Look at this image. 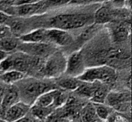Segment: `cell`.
<instances>
[{
	"label": "cell",
	"instance_id": "3",
	"mask_svg": "<svg viewBox=\"0 0 132 122\" xmlns=\"http://www.w3.org/2000/svg\"><path fill=\"white\" fill-rule=\"evenodd\" d=\"M56 88L50 84L41 82L36 80H29L24 83L21 87V97L23 99V103L30 106L34 104L36 100L42 94L54 90Z\"/></svg>",
	"mask_w": 132,
	"mask_h": 122
},
{
	"label": "cell",
	"instance_id": "11",
	"mask_svg": "<svg viewBox=\"0 0 132 122\" xmlns=\"http://www.w3.org/2000/svg\"><path fill=\"white\" fill-rule=\"evenodd\" d=\"M61 91L57 89L50 91L42 95H40L34 102L33 106L38 108H50L53 107L56 103V101Z\"/></svg>",
	"mask_w": 132,
	"mask_h": 122
},
{
	"label": "cell",
	"instance_id": "18",
	"mask_svg": "<svg viewBox=\"0 0 132 122\" xmlns=\"http://www.w3.org/2000/svg\"><path fill=\"white\" fill-rule=\"evenodd\" d=\"M83 82L80 81V80H78L77 78H74V77H69V78H64L62 79L59 81L58 84L60 87H62L63 89H66V90H70V91H73V90H77L82 84Z\"/></svg>",
	"mask_w": 132,
	"mask_h": 122
},
{
	"label": "cell",
	"instance_id": "17",
	"mask_svg": "<svg viewBox=\"0 0 132 122\" xmlns=\"http://www.w3.org/2000/svg\"><path fill=\"white\" fill-rule=\"evenodd\" d=\"M97 87L98 86L97 84H94V83L83 82L81 84V85L76 90V91L80 95H81L83 97H89L91 99L92 97L94 96V94L95 91L97 90Z\"/></svg>",
	"mask_w": 132,
	"mask_h": 122
},
{
	"label": "cell",
	"instance_id": "15",
	"mask_svg": "<svg viewBox=\"0 0 132 122\" xmlns=\"http://www.w3.org/2000/svg\"><path fill=\"white\" fill-rule=\"evenodd\" d=\"M129 36V26L126 24H120L114 27L113 30V38L115 42H123Z\"/></svg>",
	"mask_w": 132,
	"mask_h": 122
},
{
	"label": "cell",
	"instance_id": "2",
	"mask_svg": "<svg viewBox=\"0 0 132 122\" xmlns=\"http://www.w3.org/2000/svg\"><path fill=\"white\" fill-rule=\"evenodd\" d=\"M117 78V74L114 67L108 65H101L85 70L84 72L77 77L82 82L94 83L102 82L110 84L114 82Z\"/></svg>",
	"mask_w": 132,
	"mask_h": 122
},
{
	"label": "cell",
	"instance_id": "12",
	"mask_svg": "<svg viewBox=\"0 0 132 122\" xmlns=\"http://www.w3.org/2000/svg\"><path fill=\"white\" fill-rule=\"evenodd\" d=\"M19 99V92L13 87L5 90L4 95L2 97L1 104H0V111L3 115L5 111L13 104L18 102Z\"/></svg>",
	"mask_w": 132,
	"mask_h": 122
},
{
	"label": "cell",
	"instance_id": "31",
	"mask_svg": "<svg viewBox=\"0 0 132 122\" xmlns=\"http://www.w3.org/2000/svg\"><path fill=\"white\" fill-rule=\"evenodd\" d=\"M5 90V89L2 85H0V104H1V101H2V97H3V95H4Z\"/></svg>",
	"mask_w": 132,
	"mask_h": 122
},
{
	"label": "cell",
	"instance_id": "13",
	"mask_svg": "<svg viewBox=\"0 0 132 122\" xmlns=\"http://www.w3.org/2000/svg\"><path fill=\"white\" fill-rule=\"evenodd\" d=\"M19 39L23 43H46V29H39L31 32L22 34L19 37Z\"/></svg>",
	"mask_w": 132,
	"mask_h": 122
},
{
	"label": "cell",
	"instance_id": "25",
	"mask_svg": "<svg viewBox=\"0 0 132 122\" xmlns=\"http://www.w3.org/2000/svg\"><path fill=\"white\" fill-rule=\"evenodd\" d=\"M45 122H68L67 119H65L64 118L59 116L55 114H51L48 118H46V119L44 121Z\"/></svg>",
	"mask_w": 132,
	"mask_h": 122
},
{
	"label": "cell",
	"instance_id": "8",
	"mask_svg": "<svg viewBox=\"0 0 132 122\" xmlns=\"http://www.w3.org/2000/svg\"><path fill=\"white\" fill-rule=\"evenodd\" d=\"M130 94L125 92H111L108 94L105 102L119 111H126L130 105Z\"/></svg>",
	"mask_w": 132,
	"mask_h": 122
},
{
	"label": "cell",
	"instance_id": "1",
	"mask_svg": "<svg viewBox=\"0 0 132 122\" xmlns=\"http://www.w3.org/2000/svg\"><path fill=\"white\" fill-rule=\"evenodd\" d=\"M90 20V16L86 14H59L50 19V25L53 29L66 31L83 27Z\"/></svg>",
	"mask_w": 132,
	"mask_h": 122
},
{
	"label": "cell",
	"instance_id": "5",
	"mask_svg": "<svg viewBox=\"0 0 132 122\" xmlns=\"http://www.w3.org/2000/svg\"><path fill=\"white\" fill-rule=\"evenodd\" d=\"M84 58L81 52L77 51L73 53L67 60L66 73L70 77H78L84 72Z\"/></svg>",
	"mask_w": 132,
	"mask_h": 122
},
{
	"label": "cell",
	"instance_id": "24",
	"mask_svg": "<svg viewBox=\"0 0 132 122\" xmlns=\"http://www.w3.org/2000/svg\"><path fill=\"white\" fill-rule=\"evenodd\" d=\"M99 26L98 24L95 23V24H93L90 26H88L87 28H86L84 32L80 34V41H87L88 39H90L91 36H93L98 30V28H99Z\"/></svg>",
	"mask_w": 132,
	"mask_h": 122
},
{
	"label": "cell",
	"instance_id": "4",
	"mask_svg": "<svg viewBox=\"0 0 132 122\" xmlns=\"http://www.w3.org/2000/svg\"><path fill=\"white\" fill-rule=\"evenodd\" d=\"M67 60L65 56L59 52L50 55L42 67V72L48 77H56L60 76L66 70Z\"/></svg>",
	"mask_w": 132,
	"mask_h": 122
},
{
	"label": "cell",
	"instance_id": "7",
	"mask_svg": "<svg viewBox=\"0 0 132 122\" xmlns=\"http://www.w3.org/2000/svg\"><path fill=\"white\" fill-rule=\"evenodd\" d=\"M15 4L14 12L19 16L32 15L37 12L42 10L46 5L43 2H35V1H18Z\"/></svg>",
	"mask_w": 132,
	"mask_h": 122
},
{
	"label": "cell",
	"instance_id": "29",
	"mask_svg": "<svg viewBox=\"0 0 132 122\" xmlns=\"http://www.w3.org/2000/svg\"><path fill=\"white\" fill-rule=\"evenodd\" d=\"M33 119L34 118H32L31 116L26 115V116L21 118L20 119H19V120H17V121H15L14 122H32L33 121Z\"/></svg>",
	"mask_w": 132,
	"mask_h": 122
},
{
	"label": "cell",
	"instance_id": "28",
	"mask_svg": "<svg viewBox=\"0 0 132 122\" xmlns=\"http://www.w3.org/2000/svg\"><path fill=\"white\" fill-rule=\"evenodd\" d=\"M10 16L6 12L0 11V26H4V24L9 21Z\"/></svg>",
	"mask_w": 132,
	"mask_h": 122
},
{
	"label": "cell",
	"instance_id": "32",
	"mask_svg": "<svg viewBox=\"0 0 132 122\" xmlns=\"http://www.w3.org/2000/svg\"><path fill=\"white\" fill-rule=\"evenodd\" d=\"M32 122H45L43 120H40V119H38V118H34L33 119V121Z\"/></svg>",
	"mask_w": 132,
	"mask_h": 122
},
{
	"label": "cell",
	"instance_id": "22",
	"mask_svg": "<svg viewBox=\"0 0 132 122\" xmlns=\"http://www.w3.org/2000/svg\"><path fill=\"white\" fill-rule=\"evenodd\" d=\"M107 95H108V92H107L106 89L102 87L98 86L97 90L95 91L91 100L95 104H103L105 102Z\"/></svg>",
	"mask_w": 132,
	"mask_h": 122
},
{
	"label": "cell",
	"instance_id": "10",
	"mask_svg": "<svg viewBox=\"0 0 132 122\" xmlns=\"http://www.w3.org/2000/svg\"><path fill=\"white\" fill-rule=\"evenodd\" d=\"M30 110V106L19 101L11 106L5 113L4 119L7 122H14L26 116Z\"/></svg>",
	"mask_w": 132,
	"mask_h": 122
},
{
	"label": "cell",
	"instance_id": "30",
	"mask_svg": "<svg viewBox=\"0 0 132 122\" xmlns=\"http://www.w3.org/2000/svg\"><path fill=\"white\" fill-rule=\"evenodd\" d=\"M7 57H8V53L0 50V61L4 60H5V59H6Z\"/></svg>",
	"mask_w": 132,
	"mask_h": 122
},
{
	"label": "cell",
	"instance_id": "16",
	"mask_svg": "<svg viewBox=\"0 0 132 122\" xmlns=\"http://www.w3.org/2000/svg\"><path fill=\"white\" fill-rule=\"evenodd\" d=\"M112 18V13L110 9L106 6L100 8L95 13L94 19L97 24L101 25L110 22Z\"/></svg>",
	"mask_w": 132,
	"mask_h": 122
},
{
	"label": "cell",
	"instance_id": "20",
	"mask_svg": "<svg viewBox=\"0 0 132 122\" xmlns=\"http://www.w3.org/2000/svg\"><path fill=\"white\" fill-rule=\"evenodd\" d=\"M53 108H38V107H32V116L35 117V118H38L43 121H45L46 118H48L53 112Z\"/></svg>",
	"mask_w": 132,
	"mask_h": 122
},
{
	"label": "cell",
	"instance_id": "34",
	"mask_svg": "<svg viewBox=\"0 0 132 122\" xmlns=\"http://www.w3.org/2000/svg\"><path fill=\"white\" fill-rule=\"evenodd\" d=\"M0 63H1V61H0Z\"/></svg>",
	"mask_w": 132,
	"mask_h": 122
},
{
	"label": "cell",
	"instance_id": "6",
	"mask_svg": "<svg viewBox=\"0 0 132 122\" xmlns=\"http://www.w3.org/2000/svg\"><path fill=\"white\" fill-rule=\"evenodd\" d=\"M72 36L67 31L57 29H46V43H51L58 46H68L73 43Z\"/></svg>",
	"mask_w": 132,
	"mask_h": 122
},
{
	"label": "cell",
	"instance_id": "33",
	"mask_svg": "<svg viewBox=\"0 0 132 122\" xmlns=\"http://www.w3.org/2000/svg\"><path fill=\"white\" fill-rule=\"evenodd\" d=\"M0 122H7V121H5V120H3V119H0Z\"/></svg>",
	"mask_w": 132,
	"mask_h": 122
},
{
	"label": "cell",
	"instance_id": "14",
	"mask_svg": "<svg viewBox=\"0 0 132 122\" xmlns=\"http://www.w3.org/2000/svg\"><path fill=\"white\" fill-rule=\"evenodd\" d=\"M24 77L23 73L16 70H9L4 72L0 76L1 80L6 84H12L21 80Z\"/></svg>",
	"mask_w": 132,
	"mask_h": 122
},
{
	"label": "cell",
	"instance_id": "9",
	"mask_svg": "<svg viewBox=\"0 0 132 122\" xmlns=\"http://www.w3.org/2000/svg\"><path fill=\"white\" fill-rule=\"evenodd\" d=\"M19 50L23 53L30 54L32 56H48L52 54V46L49 43H22L19 46Z\"/></svg>",
	"mask_w": 132,
	"mask_h": 122
},
{
	"label": "cell",
	"instance_id": "23",
	"mask_svg": "<svg viewBox=\"0 0 132 122\" xmlns=\"http://www.w3.org/2000/svg\"><path fill=\"white\" fill-rule=\"evenodd\" d=\"M94 108L97 117L101 121L107 120L108 117H110V109L108 107H106L102 104H95Z\"/></svg>",
	"mask_w": 132,
	"mask_h": 122
},
{
	"label": "cell",
	"instance_id": "27",
	"mask_svg": "<svg viewBox=\"0 0 132 122\" xmlns=\"http://www.w3.org/2000/svg\"><path fill=\"white\" fill-rule=\"evenodd\" d=\"M108 119H109V122H128L125 118H124L122 115H118V114H115L111 117H108Z\"/></svg>",
	"mask_w": 132,
	"mask_h": 122
},
{
	"label": "cell",
	"instance_id": "19",
	"mask_svg": "<svg viewBox=\"0 0 132 122\" xmlns=\"http://www.w3.org/2000/svg\"><path fill=\"white\" fill-rule=\"evenodd\" d=\"M18 46V41L16 39L11 36L5 37L0 39V50L5 53H9L14 50Z\"/></svg>",
	"mask_w": 132,
	"mask_h": 122
},
{
	"label": "cell",
	"instance_id": "26",
	"mask_svg": "<svg viewBox=\"0 0 132 122\" xmlns=\"http://www.w3.org/2000/svg\"><path fill=\"white\" fill-rule=\"evenodd\" d=\"M10 34H11V31L9 29V27L5 25L0 26V39L10 36Z\"/></svg>",
	"mask_w": 132,
	"mask_h": 122
},
{
	"label": "cell",
	"instance_id": "21",
	"mask_svg": "<svg viewBox=\"0 0 132 122\" xmlns=\"http://www.w3.org/2000/svg\"><path fill=\"white\" fill-rule=\"evenodd\" d=\"M83 119L85 122H102L96 114L94 106L92 105L85 108L83 112Z\"/></svg>",
	"mask_w": 132,
	"mask_h": 122
}]
</instances>
